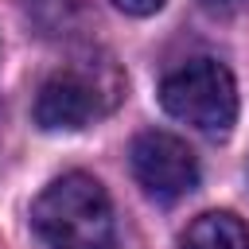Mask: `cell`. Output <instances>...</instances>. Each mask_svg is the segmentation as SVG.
I'll list each match as a JSON object with an SVG mask.
<instances>
[{"mask_svg": "<svg viewBox=\"0 0 249 249\" xmlns=\"http://www.w3.org/2000/svg\"><path fill=\"white\" fill-rule=\"evenodd\" d=\"M31 230L47 249H109L117 230L113 202L93 175L66 171L31 202Z\"/></svg>", "mask_w": 249, "mask_h": 249, "instance_id": "6da1fadb", "label": "cell"}, {"mask_svg": "<svg viewBox=\"0 0 249 249\" xmlns=\"http://www.w3.org/2000/svg\"><path fill=\"white\" fill-rule=\"evenodd\" d=\"M124 82L121 70L105 58H74L70 66L54 70L35 97V121L47 132H74L93 124L97 117H105L117 97H121Z\"/></svg>", "mask_w": 249, "mask_h": 249, "instance_id": "7a4b0ae2", "label": "cell"}, {"mask_svg": "<svg viewBox=\"0 0 249 249\" xmlns=\"http://www.w3.org/2000/svg\"><path fill=\"white\" fill-rule=\"evenodd\" d=\"M160 105L198 132L226 136L230 124L237 121V86L218 58H191L163 74Z\"/></svg>", "mask_w": 249, "mask_h": 249, "instance_id": "3957f363", "label": "cell"}, {"mask_svg": "<svg viewBox=\"0 0 249 249\" xmlns=\"http://www.w3.org/2000/svg\"><path fill=\"white\" fill-rule=\"evenodd\" d=\"M128 160H132L136 183L156 202H175L198 187V160L187 148V140H179L171 132H156V128L140 132L132 140Z\"/></svg>", "mask_w": 249, "mask_h": 249, "instance_id": "277c9868", "label": "cell"}, {"mask_svg": "<svg viewBox=\"0 0 249 249\" xmlns=\"http://www.w3.org/2000/svg\"><path fill=\"white\" fill-rule=\"evenodd\" d=\"M179 249H249V230L241 226V218L226 210H210L187 226Z\"/></svg>", "mask_w": 249, "mask_h": 249, "instance_id": "5b68a950", "label": "cell"}, {"mask_svg": "<svg viewBox=\"0 0 249 249\" xmlns=\"http://www.w3.org/2000/svg\"><path fill=\"white\" fill-rule=\"evenodd\" d=\"M121 12H128V16H152V12H160L163 8V0H113Z\"/></svg>", "mask_w": 249, "mask_h": 249, "instance_id": "8992f818", "label": "cell"}, {"mask_svg": "<svg viewBox=\"0 0 249 249\" xmlns=\"http://www.w3.org/2000/svg\"><path fill=\"white\" fill-rule=\"evenodd\" d=\"M206 4H214V8H237V4H245V0H206Z\"/></svg>", "mask_w": 249, "mask_h": 249, "instance_id": "52a82bcc", "label": "cell"}]
</instances>
